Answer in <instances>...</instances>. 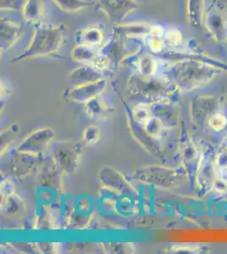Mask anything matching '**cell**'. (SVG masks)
Here are the masks:
<instances>
[{
	"instance_id": "cell-24",
	"label": "cell",
	"mask_w": 227,
	"mask_h": 254,
	"mask_svg": "<svg viewBox=\"0 0 227 254\" xmlns=\"http://www.w3.org/2000/svg\"><path fill=\"white\" fill-rule=\"evenodd\" d=\"M24 0H1V11H20L23 5Z\"/></svg>"
},
{
	"instance_id": "cell-31",
	"label": "cell",
	"mask_w": 227,
	"mask_h": 254,
	"mask_svg": "<svg viewBox=\"0 0 227 254\" xmlns=\"http://www.w3.org/2000/svg\"><path fill=\"white\" fill-rule=\"evenodd\" d=\"M221 147H222V148H227V134L226 135L224 138H223V140H222V146H221Z\"/></svg>"
},
{
	"instance_id": "cell-9",
	"label": "cell",
	"mask_w": 227,
	"mask_h": 254,
	"mask_svg": "<svg viewBox=\"0 0 227 254\" xmlns=\"http://www.w3.org/2000/svg\"><path fill=\"white\" fill-rule=\"evenodd\" d=\"M221 103L214 96H200L195 98L191 107V115L198 125L204 124L213 114L220 111Z\"/></svg>"
},
{
	"instance_id": "cell-25",
	"label": "cell",
	"mask_w": 227,
	"mask_h": 254,
	"mask_svg": "<svg viewBox=\"0 0 227 254\" xmlns=\"http://www.w3.org/2000/svg\"><path fill=\"white\" fill-rule=\"evenodd\" d=\"M99 130L97 127H88L83 132V140L85 143L88 145L95 144L99 139Z\"/></svg>"
},
{
	"instance_id": "cell-19",
	"label": "cell",
	"mask_w": 227,
	"mask_h": 254,
	"mask_svg": "<svg viewBox=\"0 0 227 254\" xmlns=\"http://www.w3.org/2000/svg\"><path fill=\"white\" fill-rule=\"evenodd\" d=\"M204 0H187V17L190 23H200L204 15Z\"/></svg>"
},
{
	"instance_id": "cell-32",
	"label": "cell",
	"mask_w": 227,
	"mask_h": 254,
	"mask_svg": "<svg viewBox=\"0 0 227 254\" xmlns=\"http://www.w3.org/2000/svg\"><path fill=\"white\" fill-rule=\"evenodd\" d=\"M224 104L225 106L227 108V94L226 95V98H225Z\"/></svg>"
},
{
	"instance_id": "cell-18",
	"label": "cell",
	"mask_w": 227,
	"mask_h": 254,
	"mask_svg": "<svg viewBox=\"0 0 227 254\" xmlns=\"http://www.w3.org/2000/svg\"><path fill=\"white\" fill-rule=\"evenodd\" d=\"M86 112L91 118H104L110 112V109L97 97L86 103Z\"/></svg>"
},
{
	"instance_id": "cell-16",
	"label": "cell",
	"mask_w": 227,
	"mask_h": 254,
	"mask_svg": "<svg viewBox=\"0 0 227 254\" xmlns=\"http://www.w3.org/2000/svg\"><path fill=\"white\" fill-rule=\"evenodd\" d=\"M99 49H93L83 44H76L72 49L71 56L75 61L82 63L83 64L92 65L96 57L98 56Z\"/></svg>"
},
{
	"instance_id": "cell-1",
	"label": "cell",
	"mask_w": 227,
	"mask_h": 254,
	"mask_svg": "<svg viewBox=\"0 0 227 254\" xmlns=\"http://www.w3.org/2000/svg\"><path fill=\"white\" fill-rule=\"evenodd\" d=\"M67 42V26L64 24L44 23L34 26L27 45L13 60L14 62L57 55Z\"/></svg>"
},
{
	"instance_id": "cell-4",
	"label": "cell",
	"mask_w": 227,
	"mask_h": 254,
	"mask_svg": "<svg viewBox=\"0 0 227 254\" xmlns=\"http://www.w3.org/2000/svg\"><path fill=\"white\" fill-rule=\"evenodd\" d=\"M51 0H24L20 9V15L23 21L32 26L47 23L52 12Z\"/></svg>"
},
{
	"instance_id": "cell-6",
	"label": "cell",
	"mask_w": 227,
	"mask_h": 254,
	"mask_svg": "<svg viewBox=\"0 0 227 254\" xmlns=\"http://www.w3.org/2000/svg\"><path fill=\"white\" fill-rule=\"evenodd\" d=\"M137 177L150 184L162 187V188H172L178 183V174L170 169L164 167H150L143 169Z\"/></svg>"
},
{
	"instance_id": "cell-27",
	"label": "cell",
	"mask_w": 227,
	"mask_h": 254,
	"mask_svg": "<svg viewBox=\"0 0 227 254\" xmlns=\"http://www.w3.org/2000/svg\"><path fill=\"white\" fill-rule=\"evenodd\" d=\"M215 164H216L217 170L221 171H226L227 170V148H222L219 151V153L216 155L215 159Z\"/></svg>"
},
{
	"instance_id": "cell-22",
	"label": "cell",
	"mask_w": 227,
	"mask_h": 254,
	"mask_svg": "<svg viewBox=\"0 0 227 254\" xmlns=\"http://www.w3.org/2000/svg\"><path fill=\"white\" fill-rule=\"evenodd\" d=\"M164 40L166 44L172 48H178L184 43V38L180 30L175 27H170L165 29Z\"/></svg>"
},
{
	"instance_id": "cell-13",
	"label": "cell",
	"mask_w": 227,
	"mask_h": 254,
	"mask_svg": "<svg viewBox=\"0 0 227 254\" xmlns=\"http://www.w3.org/2000/svg\"><path fill=\"white\" fill-rule=\"evenodd\" d=\"M136 65L138 74L144 77H153L158 71V61L152 53H140Z\"/></svg>"
},
{
	"instance_id": "cell-20",
	"label": "cell",
	"mask_w": 227,
	"mask_h": 254,
	"mask_svg": "<svg viewBox=\"0 0 227 254\" xmlns=\"http://www.w3.org/2000/svg\"><path fill=\"white\" fill-rule=\"evenodd\" d=\"M62 149H63L62 151L65 157L56 158L58 164L65 169V171H72L75 170L76 167L77 166L79 156H80L78 154L77 151L74 150L75 148H71V147L69 148L68 147H63Z\"/></svg>"
},
{
	"instance_id": "cell-8",
	"label": "cell",
	"mask_w": 227,
	"mask_h": 254,
	"mask_svg": "<svg viewBox=\"0 0 227 254\" xmlns=\"http://www.w3.org/2000/svg\"><path fill=\"white\" fill-rule=\"evenodd\" d=\"M55 133L50 128H43L35 130L30 134L26 138L21 142L18 150L24 153L37 154L42 153L46 149L49 143L55 138Z\"/></svg>"
},
{
	"instance_id": "cell-26",
	"label": "cell",
	"mask_w": 227,
	"mask_h": 254,
	"mask_svg": "<svg viewBox=\"0 0 227 254\" xmlns=\"http://www.w3.org/2000/svg\"><path fill=\"white\" fill-rule=\"evenodd\" d=\"M144 127L148 132L151 136H156L159 135L162 130V123L160 121L156 118H151L146 123H144Z\"/></svg>"
},
{
	"instance_id": "cell-15",
	"label": "cell",
	"mask_w": 227,
	"mask_h": 254,
	"mask_svg": "<svg viewBox=\"0 0 227 254\" xmlns=\"http://www.w3.org/2000/svg\"><path fill=\"white\" fill-rule=\"evenodd\" d=\"M53 4L65 13H77L95 4L93 0H51Z\"/></svg>"
},
{
	"instance_id": "cell-10",
	"label": "cell",
	"mask_w": 227,
	"mask_h": 254,
	"mask_svg": "<svg viewBox=\"0 0 227 254\" xmlns=\"http://www.w3.org/2000/svg\"><path fill=\"white\" fill-rule=\"evenodd\" d=\"M216 169L217 167L215 164V160L213 161L210 157L203 154L195 178L197 185L204 192L211 190L214 182L218 176L216 173Z\"/></svg>"
},
{
	"instance_id": "cell-29",
	"label": "cell",
	"mask_w": 227,
	"mask_h": 254,
	"mask_svg": "<svg viewBox=\"0 0 227 254\" xmlns=\"http://www.w3.org/2000/svg\"><path fill=\"white\" fill-rule=\"evenodd\" d=\"M173 253L179 254H200L204 253V249L200 246H186V247H175L172 249Z\"/></svg>"
},
{
	"instance_id": "cell-33",
	"label": "cell",
	"mask_w": 227,
	"mask_h": 254,
	"mask_svg": "<svg viewBox=\"0 0 227 254\" xmlns=\"http://www.w3.org/2000/svg\"><path fill=\"white\" fill-rule=\"evenodd\" d=\"M93 1H95V0H93Z\"/></svg>"
},
{
	"instance_id": "cell-17",
	"label": "cell",
	"mask_w": 227,
	"mask_h": 254,
	"mask_svg": "<svg viewBox=\"0 0 227 254\" xmlns=\"http://www.w3.org/2000/svg\"><path fill=\"white\" fill-rule=\"evenodd\" d=\"M203 153L199 152V149L193 144H187L183 150V162L187 171L192 176H196L199 164L201 161Z\"/></svg>"
},
{
	"instance_id": "cell-2",
	"label": "cell",
	"mask_w": 227,
	"mask_h": 254,
	"mask_svg": "<svg viewBox=\"0 0 227 254\" xmlns=\"http://www.w3.org/2000/svg\"><path fill=\"white\" fill-rule=\"evenodd\" d=\"M216 75V69L207 64L183 60L167 65L162 76L173 87L182 92H190L210 83Z\"/></svg>"
},
{
	"instance_id": "cell-28",
	"label": "cell",
	"mask_w": 227,
	"mask_h": 254,
	"mask_svg": "<svg viewBox=\"0 0 227 254\" xmlns=\"http://www.w3.org/2000/svg\"><path fill=\"white\" fill-rule=\"evenodd\" d=\"M211 190L216 191V193L226 195L227 194V180L217 176L214 182Z\"/></svg>"
},
{
	"instance_id": "cell-21",
	"label": "cell",
	"mask_w": 227,
	"mask_h": 254,
	"mask_svg": "<svg viewBox=\"0 0 227 254\" xmlns=\"http://www.w3.org/2000/svg\"><path fill=\"white\" fill-rule=\"evenodd\" d=\"M144 48H147L152 55L160 54L166 46L164 36L156 34H149L144 38Z\"/></svg>"
},
{
	"instance_id": "cell-30",
	"label": "cell",
	"mask_w": 227,
	"mask_h": 254,
	"mask_svg": "<svg viewBox=\"0 0 227 254\" xmlns=\"http://www.w3.org/2000/svg\"><path fill=\"white\" fill-rule=\"evenodd\" d=\"M135 117L138 122L146 123L152 116L150 114V110H147V108L138 107L136 108Z\"/></svg>"
},
{
	"instance_id": "cell-14",
	"label": "cell",
	"mask_w": 227,
	"mask_h": 254,
	"mask_svg": "<svg viewBox=\"0 0 227 254\" xmlns=\"http://www.w3.org/2000/svg\"><path fill=\"white\" fill-rule=\"evenodd\" d=\"M103 77L104 76L102 75V73L98 71L89 64H84L82 66L79 67L78 69H74L70 75V78L72 82H75L76 85L97 81Z\"/></svg>"
},
{
	"instance_id": "cell-11",
	"label": "cell",
	"mask_w": 227,
	"mask_h": 254,
	"mask_svg": "<svg viewBox=\"0 0 227 254\" xmlns=\"http://www.w3.org/2000/svg\"><path fill=\"white\" fill-rule=\"evenodd\" d=\"M152 23L144 21H133L115 24L113 28V36L126 38H144L150 34Z\"/></svg>"
},
{
	"instance_id": "cell-12",
	"label": "cell",
	"mask_w": 227,
	"mask_h": 254,
	"mask_svg": "<svg viewBox=\"0 0 227 254\" xmlns=\"http://www.w3.org/2000/svg\"><path fill=\"white\" fill-rule=\"evenodd\" d=\"M105 41L104 29L100 24H92L80 29L76 37V43L99 49Z\"/></svg>"
},
{
	"instance_id": "cell-5",
	"label": "cell",
	"mask_w": 227,
	"mask_h": 254,
	"mask_svg": "<svg viewBox=\"0 0 227 254\" xmlns=\"http://www.w3.org/2000/svg\"><path fill=\"white\" fill-rule=\"evenodd\" d=\"M24 33L23 24L7 15H1V53L14 48Z\"/></svg>"
},
{
	"instance_id": "cell-7",
	"label": "cell",
	"mask_w": 227,
	"mask_h": 254,
	"mask_svg": "<svg viewBox=\"0 0 227 254\" xmlns=\"http://www.w3.org/2000/svg\"><path fill=\"white\" fill-rule=\"evenodd\" d=\"M106 86L107 80L103 77L97 81L75 85V87L67 91L66 95L70 100L86 104L104 93Z\"/></svg>"
},
{
	"instance_id": "cell-23",
	"label": "cell",
	"mask_w": 227,
	"mask_h": 254,
	"mask_svg": "<svg viewBox=\"0 0 227 254\" xmlns=\"http://www.w3.org/2000/svg\"><path fill=\"white\" fill-rule=\"evenodd\" d=\"M207 124L212 130L222 131L227 126V116L222 111H217L210 116L208 120Z\"/></svg>"
},
{
	"instance_id": "cell-3",
	"label": "cell",
	"mask_w": 227,
	"mask_h": 254,
	"mask_svg": "<svg viewBox=\"0 0 227 254\" xmlns=\"http://www.w3.org/2000/svg\"><path fill=\"white\" fill-rule=\"evenodd\" d=\"M95 4L104 17L115 24L122 23L138 9L137 0H95Z\"/></svg>"
}]
</instances>
